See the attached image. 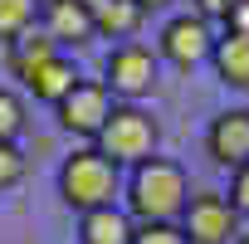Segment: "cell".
Wrapping results in <instances>:
<instances>
[{
  "label": "cell",
  "instance_id": "obj_1",
  "mask_svg": "<svg viewBox=\"0 0 249 244\" xmlns=\"http://www.w3.org/2000/svg\"><path fill=\"white\" fill-rule=\"evenodd\" d=\"M191 205V186H186V171L181 161H166V157H147L132 181H127V215L137 225H171L181 220Z\"/></svg>",
  "mask_w": 249,
  "mask_h": 244
},
{
  "label": "cell",
  "instance_id": "obj_2",
  "mask_svg": "<svg viewBox=\"0 0 249 244\" xmlns=\"http://www.w3.org/2000/svg\"><path fill=\"white\" fill-rule=\"evenodd\" d=\"M59 195H64V205L78 210V215L112 205V195H117V161L103 157L98 147L73 152V157L59 166Z\"/></svg>",
  "mask_w": 249,
  "mask_h": 244
},
{
  "label": "cell",
  "instance_id": "obj_3",
  "mask_svg": "<svg viewBox=\"0 0 249 244\" xmlns=\"http://www.w3.org/2000/svg\"><path fill=\"white\" fill-rule=\"evenodd\" d=\"M157 117L152 112H142L137 103H122V107H112V117L103 122V132H98V152L103 157H112L117 166L122 161H132V166H142L152 152H157Z\"/></svg>",
  "mask_w": 249,
  "mask_h": 244
},
{
  "label": "cell",
  "instance_id": "obj_4",
  "mask_svg": "<svg viewBox=\"0 0 249 244\" xmlns=\"http://www.w3.org/2000/svg\"><path fill=\"white\" fill-rule=\"evenodd\" d=\"M181 229H186L191 244H230V234L239 229V215H234L230 195L200 191V195H191V205L181 215Z\"/></svg>",
  "mask_w": 249,
  "mask_h": 244
},
{
  "label": "cell",
  "instance_id": "obj_5",
  "mask_svg": "<svg viewBox=\"0 0 249 244\" xmlns=\"http://www.w3.org/2000/svg\"><path fill=\"white\" fill-rule=\"evenodd\" d=\"M112 107H117V103H112V88L88 78V83H78L54 112H59V127H64V132H78V137H93V142H98V132H103V122L112 117Z\"/></svg>",
  "mask_w": 249,
  "mask_h": 244
},
{
  "label": "cell",
  "instance_id": "obj_6",
  "mask_svg": "<svg viewBox=\"0 0 249 244\" xmlns=\"http://www.w3.org/2000/svg\"><path fill=\"white\" fill-rule=\"evenodd\" d=\"M157 78H161V64H157V54H152L147 44H117V49L107 54V78H103V83H107L112 93H122V98L152 93Z\"/></svg>",
  "mask_w": 249,
  "mask_h": 244
},
{
  "label": "cell",
  "instance_id": "obj_7",
  "mask_svg": "<svg viewBox=\"0 0 249 244\" xmlns=\"http://www.w3.org/2000/svg\"><path fill=\"white\" fill-rule=\"evenodd\" d=\"M205 152L215 166H249V107H225L215 122H210V132H205Z\"/></svg>",
  "mask_w": 249,
  "mask_h": 244
},
{
  "label": "cell",
  "instance_id": "obj_8",
  "mask_svg": "<svg viewBox=\"0 0 249 244\" xmlns=\"http://www.w3.org/2000/svg\"><path fill=\"white\" fill-rule=\"evenodd\" d=\"M161 54L176 64V69H196L200 59L215 54V35L200 15H176L166 30H161Z\"/></svg>",
  "mask_w": 249,
  "mask_h": 244
},
{
  "label": "cell",
  "instance_id": "obj_9",
  "mask_svg": "<svg viewBox=\"0 0 249 244\" xmlns=\"http://www.w3.org/2000/svg\"><path fill=\"white\" fill-rule=\"evenodd\" d=\"M39 30L54 44H88L98 35L83 0H44V5H39Z\"/></svg>",
  "mask_w": 249,
  "mask_h": 244
},
{
  "label": "cell",
  "instance_id": "obj_10",
  "mask_svg": "<svg viewBox=\"0 0 249 244\" xmlns=\"http://www.w3.org/2000/svg\"><path fill=\"white\" fill-rule=\"evenodd\" d=\"M137 234V220L117 205H103V210H88L78 220V239L83 244H132Z\"/></svg>",
  "mask_w": 249,
  "mask_h": 244
},
{
  "label": "cell",
  "instance_id": "obj_11",
  "mask_svg": "<svg viewBox=\"0 0 249 244\" xmlns=\"http://www.w3.org/2000/svg\"><path fill=\"white\" fill-rule=\"evenodd\" d=\"M88 15H93V30L98 35H112V39H127L137 25H142V5L137 0H83Z\"/></svg>",
  "mask_w": 249,
  "mask_h": 244
},
{
  "label": "cell",
  "instance_id": "obj_12",
  "mask_svg": "<svg viewBox=\"0 0 249 244\" xmlns=\"http://www.w3.org/2000/svg\"><path fill=\"white\" fill-rule=\"evenodd\" d=\"M78 83H83V78H78V69H73V64H69L64 54H59V59H49L44 69H35L25 88H30V93H35L39 103H54V107H59V103H64V98H69V93H73Z\"/></svg>",
  "mask_w": 249,
  "mask_h": 244
},
{
  "label": "cell",
  "instance_id": "obj_13",
  "mask_svg": "<svg viewBox=\"0 0 249 244\" xmlns=\"http://www.w3.org/2000/svg\"><path fill=\"white\" fill-rule=\"evenodd\" d=\"M215 73L230 83V88H249V35H220L215 39Z\"/></svg>",
  "mask_w": 249,
  "mask_h": 244
},
{
  "label": "cell",
  "instance_id": "obj_14",
  "mask_svg": "<svg viewBox=\"0 0 249 244\" xmlns=\"http://www.w3.org/2000/svg\"><path fill=\"white\" fill-rule=\"evenodd\" d=\"M49 59H59V44H54L44 30H25V35L10 44V69H15V78H25V83H30V73L44 69Z\"/></svg>",
  "mask_w": 249,
  "mask_h": 244
},
{
  "label": "cell",
  "instance_id": "obj_15",
  "mask_svg": "<svg viewBox=\"0 0 249 244\" xmlns=\"http://www.w3.org/2000/svg\"><path fill=\"white\" fill-rule=\"evenodd\" d=\"M35 15H39L35 0H0V39L15 44L25 30H35Z\"/></svg>",
  "mask_w": 249,
  "mask_h": 244
},
{
  "label": "cell",
  "instance_id": "obj_16",
  "mask_svg": "<svg viewBox=\"0 0 249 244\" xmlns=\"http://www.w3.org/2000/svg\"><path fill=\"white\" fill-rule=\"evenodd\" d=\"M20 132H25V103L10 88H0V142H15Z\"/></svg>",
  "mask_w": 249,
  "mask_h": 244
},
{
  "label": "cell",
  "instance_id": "obj_17",
  "mask_svg": "<svg viewBox=\"0 0 249 244\" xmlns=\"http://www.w3.org/2000/svg\"><path fill=\"white\" fill-rule=\"evenodd\" d=\"M132 244H191V239H186V229L171 220V225H137Z\"/></svg>",
  "mask_w": 249,
  "mask_h": 244
},
{
  "label": "cell",
  "instance_id": "obj_18",
  "mask_svg": "<svg viewBox=\"0 0 249 244\" xmlns=\"http://www.w3.org/2000/svg\"><path fill=\"white\" fill-rule=\"evenodd\" d=\"M20 176H25V152L15 142H0V191H10Z\"/></svg>",
  "mask_w": 249,
  "mask_h": 244
},
{
  "label": "cell",
  "instance_id": "obj_19",
  "mask_svg": "<svg viewBox=\"0 0 249 244\" xmlns=\"http://www.w3.org/2000/svg\"><path fill=\"white\" fill-rule=\"evenodd\" d=\"M230 205H234V215H249V166H239L230 176Z\"/></svg>",
  "mask_w": 249,
  "mask_h": 244
},
{
  "label": "cell",
  "instance_id": "obj_20",
  "mask_svg": "<svg viewBox=\"0 0 249 244\" xmlns=\"http://www.w3.org/2000/svg\"><path fill=\"white\" fill-rule=\"evenodd\" d=\"M234 5H239V0H196V15L200 20H230Z\"/></svg>",
  "mask_w": 249,
  "mask_h": 244
},
{
  "label": "cell",
  "instance_id": "obj_21",
  "mask_svg": "<svg viewBox=\"0 0 249 244\" xmlns=\"http://www.w3.org/2000/svg\"><path fill=\"white\" fill-rule=\"evenodd\" d=\"M225 30H230V35H249V0H239V5L230 10V20H225Z\"/></svg>",
  "mask_w": 249,
  "mask_h": 244
},
{
  "label": "cell",
  "instance_id": "obj_22",
  "mask_svg": "<svg viewBox=\"0 0 249 244\" xmlns=\"http://www.w3.org/2000/svg\"><path fill=\"white\" fill-rule=\"evenodd\" d=\"M137 5H142V10H166L171 0H137Z\"/></svg>",
  "mask_w": 249,
  "mask_h": 244
},
{
  "label": "cell",
  "instance_id": "obj_23",
  "mask_svg": "<svg viewBox=\"0 0 249 244\" xmlns=\"http://www.w3.org/2000/svg\"><path fill=\"white\" fill-rule=\"evenodd\" d=\"M239 244H249V234H244V239H239Z\"/></svg>",
  "mask_w": 249,
  "mask_h": 244
}]
</instances>
